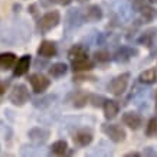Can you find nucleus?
<instances>
[{"instance_id":"nucleus-1","label":"nucleus","mask_w":157,"mask_h":157,"mask_svg":"<svg viewBox=\"0 0 157 157\" xmlns=\"http://www.w3.org/2000/svg\"><path fill=\"white\" fill-rule=\"evenodd\" d=\"M101 131L105 134L107 137L115 144L124 143L127 138V131L124 127H121L120 124H113V123H102L101 124Z\"/></svg>"},{"instance_id":"nucleus-2","label":"nucleus","mask_w":157,"mask_h":157,"mask_svg":"<svg viewBox=\"0 0 157 157\" xmlns=\"http://www.w3.org/2000/svg\"><path fill=\"white\" fill-rule=\"evenodd\" d=\"M130 78H131V74L130 72H123L120 75L114 76L109 84L107 85V90L109 91V94H113L115 97H121L127 91L130 84Z\"/></svg>"},{"instance_id":"nucleus-3","label":"nucleus","mask_w":157,"mask_h":157,"mask_svg":"<svg viewBox=\"0 0 157 157\" xmlns=\"http://www.w3.org/2000/svg\"><path fill=\"white\" fill-rule=\"evenodd\" d=\"M59 23H61V13L58 10H49L38 20V28L40 33L45 35L53 30Z\"/></svg>"},{"instance_id":"nucleus-4","label":"nucleus","mask_w":157,"mask_h":157,"mask_svg":"<svg viewBox=\"0 0 157 157\" xmlns=\"http://www.w3.org/2000/svg\"><path fill=\"white\" fill-rule=\"evenodd\" d=\"M85 23L84 22V16H82V9L78 7H72L65 14V19H63V25H65V30L67 32H72L78 29L79 26Z\"/></svg>"},{"instance_id":"nucleus-5","label":"nucleus","mask_w":157,"mask_h":157,"mask_svg":"<svg viewBox=\"0 0 157 157\" xmlns=\"http://www.w3.org/2000/svg\"><path fill=\"white\" fill-rule=\"evenodd\" d=\"M140 55V51L136 46H130V45H123L120 46L117 51L114 52V55L111 56V59L115 63H127L130 62L133 58H137Z\"/></svg>"},{"instance_id":"nucleus-6","label":"nucleus","mask_w":157,"mask_h":157,"mask_svg":"<svg viewBox=\"0 0 157 157\" xmlns=\"http://www.w3.org/2000/svg\"><path fill=\"white\" fill-rule=\"evenodd\" d=\"M29 90L25 84H16L9 94V101L16 107H22L29 101Z\"/></svg>"},{"instance_id":"nucleus-7","label":"nucleus","mask_w":157,"mask_h":157,"mask_svg":"<svg viewBox=\"0 0 157 157\" xmlns=\"http://www.w3.org/2000/svg\"><path fill=\"white\" fill-rule=\"evenodd\" d=\"M29 82H30L35 94H43L51 86V79H48L46 76L39 74V72L29 75Z\"/></svg>"},{"instance_id":"nucleus-8","label":"nucleus","mask_w":157,"mask_h":157,"mask_svg":"<svg viewBox=\"0 0 157 157\" xmlns=\"http://www.w3.org/2000/svg\"><path fill=\"white\" fill-rule=\"evenodd\" d=\"M82 16H84V22L86 23H97L101 22L104 17V12L98 5H88L85 9L82 10Z\"/></svg>"},{"instance_id":"nucleus-9","label":"nucleus","mask_w":157,"mask_h":157,"mask_svg":"<svg viewBox=\"0 0 157 157\" xmlns=\"http://www.w3.org/2000/svg\"><path fill=\"white\" fill-rule=\"evenodd\" d=\"M121 121H123L124 125H127L133 131L140 130L141 125H143V117L138 114V113H136V111H127V113H124L123 117H121Z\"/></svg>"},{"instance_id":"nucleus-10","label":"nucleus","mask_w":157,"mask_h":157,"mask_svg":"<svg viewBox=\"0 0 157 157\" xmlns=\"http://www.w3.org/2000/svg\"><path fill=\"white\" fill-rule=\"evenodd\" d=\"M157 39V26H151V28L144 29L137 38V43L141 45L144 48H151Z\"/></svg>"},{"instance_id":"nucleus-11","label":"nucleus","mask_w":157,"mask_h":157,"mask_svg":"<svg viewBox=\"0 0 157 157\" xmlns=\"http://www.w3.org/2000/svg\"><path fill=\"white\" fill-rule=\"evenodd\" d=\"M28 137L35 144H45L51 137V130L45 127H33L28 131Z\"/></svg>"},{"instance_id":"nucleus-12","label":"nucleus","mask_w":157,"mask_h":157,"mask_svg":"<svg viewBox=\"0 0 157 157\" xmlns=\"http://www.w3.org/2000/svg\"><path fill=\"white\" fill-rule=\"evenodd\" d=\"M38 55L40 58H45V59L55 58L58 55L56 43L52 42V40H48V39L42 40V42L39 43V46H38Z\"/></svg>"},{"instance_id":"nucleus-13","label":"nucleus","mask_w":157,"mask_h":157,"mask_svg":"<svg viewBox=\"0 0 157 157\" xmlns=\"http://www.w3.org/2000/svg\"><path fill=\"white\" fill-rule=\"evenodd\" d=\"M72 140H74V144H75L76 147H86V146H90L92 143L94 133L90 128H81L74 134Z\"/></svg>"},{"instance_id":"nucleus-14","label":"nucleus","mask_w":157,"mask_h":157,"mask_svg":"<svg viewBox=\"0 0 157 157\" xmlns=\"http://www.w3.org/2000/svg\"><path fill=\"white\" fill-rule=\"evenodd\" d=\"M88 98H90V94L84 90L74 91L71 95H69V101H71L72 107L76 109H81V108H84V107H86Z\"/></svg>"},{"instance_id":"nucleus-15","label":"nucleus","mask_w":157,"mask_h":157,"mask_svg":"<svg viewBox=\"0 0 157 157\" xmlns=\"http://www.w3.org/2000/svg\"><path fill=\"white\" fill-rule=\"evenodd\" d=\"M102 111H104V117L105 120H114L120 113V104L115 100H109V98H105L104 104H102Z\"/></svg>"},{"instance_id":"nucleus-16","label":"nucleus","mask_w":157,"mask_h":157,"mask_svg":"<svg viewBox=\"0 0 157 157\" xmlns=\"http://www.w3.org/2000/svg\"><path fill=\"white\" fill-rule=\"evenodd\" d=\"M71 68L75 74H78V72H90L95 68V62L90 59V58H82V59L71 61Z\"/></svg>"},{"instance_id":"nucleus-17","label":"nucleus","mask_w":157,"mask_h":157,"mask_svg":"<svg viewBox=\"0 0 157 157\" xmlns=\"http://www.w3.org/2000/svg\"><path fill=\"white\" fill-rule=\"evenodd\" d=\"M30 63H32L30 55L20 56L13 67V76H22V75H25V74H28L29 68H30Z\"/></svg>"},{"instance_id":"nucleus-18","label":"nucleus","mask_w":157,"mask_h":157,"mask_svg":"<svg viewBox=\"0 0 157 157\" xmlns=\"http://www.w3.org/2000/svg\"><path fill=\"white\" fill-rule=\"evenodd\" d=\"M17 61V56L13 52H3L0 53V71H9L14 67Z\"/></svg>"},{"instance_id":"nucleus-19","label":"nucleus","mask_w":157,"mask_h":157,"mask_svg":"<svg viewBox=\"0 0 157 157\" xmlns=\"http://www.w3.org/2000/svg\"><path fill=\"white\" fill-rule=\"evenodd\" d=\"M68 58L69 61H76V59H82V58H88V49L81 45V43H76L74 46L69 48L68 51Z\"/></svg>"},{"instance_id":"nucleus-20","label":"nucleus","mask_w":157,"mask_h":157,"mask_svg":"<svg viewBox=\"0 0 157 157\" xmlns=\"http://www.w3.org/2000/svg\"><path fill=\"white\" fill-rule=\"evenodd\" d=\"M137 13H140V20H141L143 23H150V22H153L154 17H156V9H154L151 5H148V3H146Z\"/></svg>"},{"instance_id":"nucleus-21","label":"nucleus","mask_w":157,"mask_h":157,"mask_svg":"<svg viewBox=\"0 0 157 157\" xmlns=\"http://www.w3.org/2000/svg\"><path fill=\"white\" fill-rule=\"evenodd\" d=\"M138 81L141 82V84H146V85L156 84V81H157V69L156 68H148V69H144V71L138 75Z\"/></svg>"},{"instance_id":"nucleus-22","label":"nucleus","mask_w":157,"mask_h":157,"mask_svg":"<svg viewBox=\"0 0 157 157\" xmlns=\"http://www.w3.org/2000/svg\"><path fill=\"white\" fill-rule=\"evenodd\" d=\"M68 150H69V146H68L67 140H58V141L51 144V147H49V153L52 156H63L68 153Z\"/></svg>"},{"instance_id":"nucleus-23","label":"nucleus","mask_w":157,"mask_h":157,"mask_svg":"<svg viewBox=\"0 0 157 157\" xmlns=\"http://www.w3.org/2000/svg\"><path fill=\"white\" fill-rule=\"evenodd\" d=\"M68 65L65 62H56V63H52L51 67H49V75L52 76V78H62V76L67 75L68 72Z\"/></svg>"},{"instance_id":"nucleus-24","label":"nucleus","mask_w":157,"mask_h":157,"mask_svg":"<svg viewBox=\"0 0 157 157\" xmlns=\"http://www.w3.org/2000/svg\"><path fill=\"white\" fill-rule=\"evenodd\" d=\"M55 100H56V94H48V95H43L40 98L33 100V107L45 109V108H48V107H51Z\"/></svg>"},{"instance_id":"nucleus-25","label":"nucleus","mask_w":157,"mask_h":157,"mask_svg":"<svg viewBox=\"0 0 157 157\" xmlns=\"http://www.w3.org/2000/svg\"><path fill=\"white\" fill-rule=\"evenodd\" d=\"M94 62L101 65V67H107L111 62V55L107 49H98L94 52Z\"/></svg>"},{"instance_id":"nucleus-26","label":"nucleus","mask_w":157,"mask_h":157,"mask_svg":"<svg viewBox=\"0 0 157 157\" xmlns=\"http://www.w3.org/2000/svg\"><path fill=\"white\" fill-rule=\"evenodd\" d=\"M144 133H146L147 137H156V134H157V117H151V118L148 120Z\"/></svg>"},{"instance_id":"nucleus-27","label":"nucleus","mask_w":157,"mask_h":157,"mask_svg":"<svg viewBox=\"0 0 157 157\" xmlns=\"http://www.w3.org/2000/svg\"><path fill=\"white\" fill-rule=\"evenodd\" d=\"M105 101V97L98 95V94H90V98H88V104H91L94 108H101L102 104Z\"/></svg>"},{"instance_id":"nucleus-28","label":"nucleus","mask_w":157,"mask_h":157,"mask_svg":"<svg viewBox=\"0 0 157 157\" xmlns=\"http://www.w3.org/2000/svg\"><path fill=\"white\" fill-rule=\"evenodd\" d=\"M72 79H74V82H94L97 81V76L88 75L86 72H78V74H75V76Z\"/></svg>"},{"instance_id":"nucleus-29","label":"nucleus","mask_w":157,"mask_h":157,"mask_svg":"<svg viewBox=\"0 0 157 157\" xmlns=\"http://www.w3.org/2000/svg\"><path fill=\"white\" fill-rule=\"evenodd\" d=\"M146 3H147L146 0H133V5H131V6H133V10H134V12H138V10L141 9Z\"/></svg>"},{"instance_id":"nucleus-30","label":"nucleus","mask_w":157,"mask_h":157,"mask_svg":"<svg viewBox=\"0 0 157 157\" xmlns=\"http://www.w3.org/2000/svg\"><path fill=\"white\" fill-rule=\"evenodd\" d=\"M143 156H151V157H156L157 156V151L154 150L153 147H146L143 150V153H141Z\"/></svg>"},{"instance_id":"nucleus-31","label":"nucleus","mask_w":157,"mask_h":157,"mask_svg":"<svg viewBox=\"0 0 157 157\" xmlns=\"http://www.w3.org/2000/svg\"><path fill=\"white\" fill-rule=\"evenodd\" d=\"M52 3H56L59 6H69L72 3V0H51Z\"/></svg>"},{"instance_id":"nucleus-32","label":"nucleus","mask_w":157,"mask_h":157,"mask_svg":"<svg viewBox=\"0 0 157 157\" xmlns=\"http://www.w3.org/2000/svg\"><path fill=\"white\" fill-rule=\"evenodd\" d=\"M124 156H125V157H141V156H143V154H141V153H140V151H136V150H133V151L125 153Z\"/></svg>"},{"instance_id":"nucleus-33","label":"nucleus","mask_w":157,"mask_h":157,"mask_svg":"<svg viewBox=\"0 0 157 157\" xmlns=\"http://www.w3.org/2000/svg\"><path fill=\"white\" fill-rule=\"evenodd\" d=\"M46 65H48V62H46V61H40V56H39L38 59L35 61V67H36V68H40V67H46Z\"/></svg>"},{"instance_id":"nucleus-34","label":"nucleus","mask_w":157,"mask_h":157,"mask_svg":"<svg viewBox=\"0 0 157 157\" xmlns=\"http://www.w3.org/2000/svg\"><path fill=\"white\" fill-rule=\"evenodd\" d=\"M36 9H38V5H30V6H29V9H28L29 12H30V13L33 14L35 17L38 16V10H36Z\"/></svg>"},{"instance_id":"nucleus-35","label":"nucleus","mask_w":157,"mask_h":157,"mask_svg":"<svg viewBox=\"0 0 157 157\" xmlns=\"http://www.w3.org/2000/svg\"><path fill=\"white\" fill-rule=\"evenodd\" d=\"M5 91H6V85L3 84V82H0V95H3Z\"/></svg>"},{"instance_id":"nucleus-36","label":"nucleus","mask_w":157,"mask_h":157,"mask_svg":"<svg viewBox=\"0 0 157 157\" xmlns=\"http://www.w3.org/2000/svg\"><path fill=\"white\" fill-rule=\"evenodd\" d=\"M148 3H151V5H157V0H147Z\"/></svg>"},{"instance_id":"nucleus-37","label":"nucleus","mask_w":157,"mask_h":157,"mask_svg":"<svg viewBox=\"0 0 157 157\" xmlns=\"http://www.w3.org/2000/svg\"><path fill=\"white\" fill-rule=\"evenodd\" d=\"M154 101H156V104H157V88H156V91H154Z\"/></svg>"},{"instance_id":"nucleus-38","label":"nucleus","mask_w":157,"mask_h":157,"mask_svg":"<svg viewBox=\"0 0 157 157\" xmlns=\"http://www.w3.org/2000/svg\"><path fill=\"white\" fill-rule=\"evenodd\" d=\"M75 2H78V3H86L88 0H75Z\"/></svg>"},{"instance_id":"nucleus-39","label":"nucleus","mask_w":157,"mask_h":157,"mask_svg":"<svg viewBox=\"0 0 157 157\" xmlns=\"http://www.w3.org/2000/svg\"><path fill=\"white\" fill-rule=\"evenodd\" d=\"M156 114H157V104H156Z\"/></svg>"}]
</instances>
